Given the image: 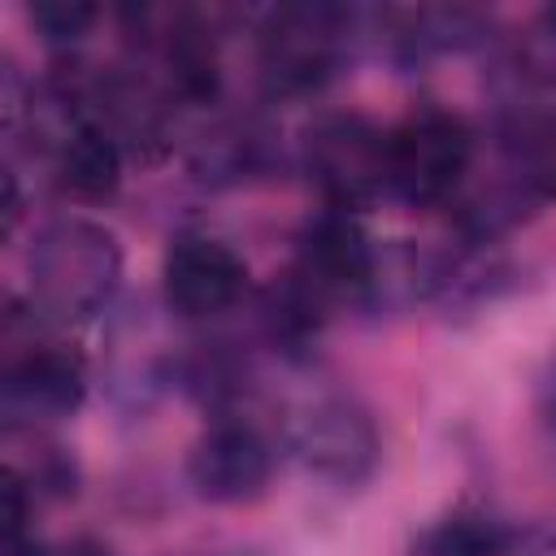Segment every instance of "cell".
Wrapping results in <instances>:
<instances>
[{
    "mask_svg": "<svg viewBox=\"0 0 556 556\" xmlns=\"http://www.w3.org/2000/svg\"><path fill=\"white\" fill-rule=\"evenodd\" d=\"M235 556H243V552H235Z\"/></svg>",
    "mask_w": 556,
    "mask_h": 556,
    "instance_id": "obj_19",
    "label": "cell"
},
{
    "mask_svg": "<svg viewBox=\"0 0 556 556\" xmlns=\"http://www.w3.org/2000/svg\"><path fill=\"white\" fill-rule=\"evenodd\" d=\"M300 152H304L308 178L326 195V208L356 213L374 204L382 191H391L387 130H378L365 113H352V109L317 113L304 126Z\"/></svg>",
    "mask_w": 556,
    "mask_h": 556,
    "instance_id": "obj_4",
    "label": "cell"
},
{
    "mask_svg": "<svg viewBox=\"0 0 556 556\" xmlns=\"http://www.w3.org/2000/svg\"><path fill=\"white\" fill-rule=\"evenodd\" d=\"M52 556H109V547L104 543H96V539H70L61 552H52Z\"/></svg>",
    "mask_w": 556,
    "mask_h": 556,
    "instance_id": "obj_18",
    "label": "cell"
},
{
    "mask_svg": "<svg viewBox=\"0 0 556 556\" xmlns=\"http://www.w3.org/2000/svg\"><path fill=\"white\" fill-rule=\"evenodd\" d=\"M513 556H556V521L521 530L517 543H513Z\"/></svg>",
    "mask_w": 556,
    "mask_h": 556,
    "instance_id": "obj_16",
    "label": "cell"
},
{
    "mask_svg": "<svg viewBox=\"0 0 556 556\" xmlns=\"http://www.w3.org/2000/svg\"><path fill=\"white\" fill-rule=\"evenodd\" d=\"M43 156L56 191L70 200H104L122 182V148L91 122H78L74 130H65Z\"/></svg>",
    "mask_w": 556,
    "mask_h": 556,
    "instance_id": "obj_11",
    "label": "cell"
},
{
    "mask_svg": "<svg viewBox=\"0 0 556 556\" xmlns=\"http://www.w3.org/2000/svg\"><path fill=\"white\" fill-rule=\"evenodd\" d=\"M291 456L330 486H361L382 456L374 413L348 391H321L304 400L287 421Z\"/></svg>",
    "mask_w": 556,
    "mask_h": 556,
    "instance_id": "obj_5",
    "label": "cell"
},
{
    "mask_svg": "<svg viewBox=\"0 0 556 556\" xmlns=\"http://www.w3.org/2000/svg\"><path fill=\"white\" fill-rule=\"evenodd\" d=\"M4 378H0V408L9 430H39L78 413L87 400V361L78 348L48 339V334H4Z\"/></svg>",
    "mask_w": 556,
    "mask_h": 556,
    "instance_id": "obj_6",
    "label": "cell"
},
{
    "mask_svg": "<svg viewBox=\"0 0 556 556\" xmlns=\"http://www.w3.org/2000/svg\"><path fill=\"white\" fill-rule=\"evenodd\" d=\"M374 261H378V248L365 235V226L356 222V213L321 208L317 217L304 222V230L295 239L291 274H300L330 308L343 300L365 304Z\"/></svg>",
    "mask_w": 556,
    "mask_h": 556,
    "instance_id": "obj_8",
    "label": "cell"
},
{
    "mask_svg": "<svg viewBox=\"0 0 556 556\" xmlns=\"http://www.w3.org/2000/svg\"><path fill=\"white\" fill-rule=\"evenodd\" d=\"M274 473V443L243 417L213 421L187 452V486L204 504H252L265 495Z\"/></svg>",
    "mask_w": 556,
    "mask_h": 556,
    "instance_id": "obj_7",
    "label": "cell"
},
{
    "mask_svg": "<svg viewBox=\"0 0 556 556\" xmlns=\"http://www.w3.org/2000/svg\"><path fill=\"white\" fill-rule=\"evenodd\" d=\"M495 143L504 156V174L534 200H556V113L534 104L530 96L504 100L495 117Z\"/></svg>",
    "mask_w": 556,
    "mask_h": 556,
    "instance_id": "obj_10",
    "label": "cell"
},
{
    "mask_svg": "<svg viewBox=\"0 0 556 556\" xmlns=\"http://www.w3.org/2000/svg\"><path fill=\"white\" fill-rule=\"evenodd\" d=\"M269 165H274V135L243 117L204 130L191 152V169L204 182H248Z\"/></svg>",
    "mask_w": 556,
    "mask_h": 556,
    "instance_id": "obj_12",
    "label": "cell"
},
{
    "mask_svg": "<svg viewBox=\"0 0 556 556\" xmlns=\"http://www.w3.org/2000/svg\"><path fill=\"white\" fill-rule=\"evenodd\" d=\"M248 291V261L213 235H178L161 261V295L169 313L208 321L239 304Z\"/></svg>",
    "mask_w": 556,
    "mask_h": 556,
    "instance_id": "obj_9",
    "label": "cell"
},
{
    "mask_svg": "<svg viewBox=\"0 0 556 556\" xmlns=\"http://www.w3.org/2000/svg\"><path fill=\"white\" fill-rule=\"evenodd\" d=\"M26 274L35 313L52 321H91L122 282V243L100 222L56 217L35 235Z\"/></svg>",
    "mask_w": 556,
    "mask_h": 556,
    "instance_id": "obj_1",
    "label": "cell"
},
{
    "mask_svg": "<svg viewBox=\"0 0 556 556\" xmlns=\"http://www.w3.org/2000/svg\"><path fill=\"white\" fill-rule=\"evenodd\" d=\"M534 404H539V421H543V430L556 439V352L547 356V365H543V374H539Z\"/></svg>",
    "mask_w": 556,
    "mask_h": 556,
    "instance_id": "obj_15",
    "label": "cell"
},
{
    "mask_svg": "<svg viewBox=\"0 0 556 556\" xmlns=\"http://www.w3.org/2000/svg\"><path fill=\"white\" fill-rule=\"evenodd\" d=\"M0 556H52L30 530H0Z\"/></svg>",
    "mask_w": 556,
    "mask_h": 556,
    "instance_id": "obj_17",
    "label": "cell"
},
{
    "mask_svg": "<svg viewBox=\"0 0 556 556\" xmlns=\"http://www.w3.org/2000/svg\"><path fill=\"white\" fill-rule=\"evenodd\" d=\"M356 39V13L343 4H278L256 26V70L269 96H308L326 87Z\"/></svg>",
    "mask_w": 556,
    "mask_h": 556,
    "instance_id": "obj_2",
    "label": "cell"
},
{
    "mask_svg": "<svg viewBox=\"0 0 556 556\" xmlns=\"http://www.w3.org/2000/svg\"><path fill=\"white\" fill-rule=\"evenodd\" d=\"M517 530L486 508H452L421 534V556H513Z\"/></svg>",
    "mask_w": 556,
    "mask_h": 556,
    "instance_id": "obj_13",
    "label": "cell"
},
{
    "mask_svg": "<svg viewBox=\"0 0 556 556\" xmlns=\"http://www.w3.org/2000/svg\"><path fill=\"white\" fill-rule=\"evenodd\" d=\"M26 22L48 48H78L100 22V9L87 0H35L26 4Z\"/></svg>",
    "mask_w": 556,
    "mask_h": 556,
    "instance_id": "obj_14",
    "label": "cell"
},
{
    "mask_svg": "<svg viewBox=\"0 0 556 556\" xmlns=\"http://www.w3.org/2000/svg\"><path fill=\"white\" fill-rule=\"evenodd\" d=\"M473 126L443 109L417 104L400 126L387 130V174L391 191L413 208L452 204L473 169Z\"/></svg>",
    "mask_w": 556,
    "mask_h": 556,
    "instance_id": "obj_3",
    "label": "cell"
}]
</instances>
